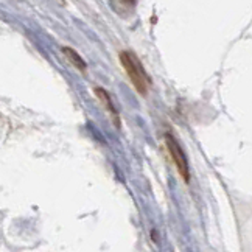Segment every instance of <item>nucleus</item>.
<instances>
[{
    "label": "nucleus",
    "mask_w": 252,
    "mask_h": 252,
    "mask_svg": "<svg viewBox=\"0 0 252 252\" xmlns=\"http://www.w3.org/2000/svg\"><path fill=\"white\" fill-rule=\"evenodd\" d=\"M120 63L123 65V69L126 70V73H128L132 86L135 87V91L143 96L147 95L151 80L148 78V75L145 72L142 63L137 60V56L131 52H120Z\"/></svg>",
    "instance_id": "nucleus-1"
},
{
    "label": "nucleus",
    "mask_w": 252,
    "mask_h": 252,
    "mask_svg": "<svg viewBox=\"0 0 252 252\" xmlns=\"http://www.w3.org/2000/svg\"><path fill=\"white\" fill-rule=\"evenodd\" d=\"M63 53L67 56V60H69L75 67H76V69H80V70H86V63H84V60H83V58L78 55V53H76L75 50H73V48H69V47H63Z\"/></svg>",
    "instance_id": "nucleus-4"
},
{
    "label": "nucleus",
    "mask_w": 252,
    "mask_h": 252,
    "mask_svg": "<svg viewBox=\"0 0 252 252\" xmlns=\"http://www.w3.org/2000/svg\"><path fill=\"white\" fill-rule=\"evenodd\" d=\"M165 142H167V148L170 151V156L173 158L174 163H176V167L181 173V176L184 178V181L189 182L190 181V170H189V162L186 159V154H184L182 148L179 142L173 137L171 134H167L165 135Z\"/></svg>",
    "instance_id": "nucleus-2"
},
{
    "label": "nucleus",
    "mask_w": 252,
    "mask_h": 252,
    "mask_svg": "<svg viewBox=\"0 0 252 252\" xmlns=\"http://www.w3.org/2000/svg\"><path fill=\"white\" fill-rule=\"evenodd\" d=\"M94 92H95V95L100 98V101L104 104L106 111H108V112L111 114V117H112V120H114L115 126H117V128H120V117H119L117 109H115L114 103L111 101V96H109V94L106 92V91L103 89V87H95V91H94Z\"/></svg>",
    "instance_id": "nucleus-3"
}]
</instances>
